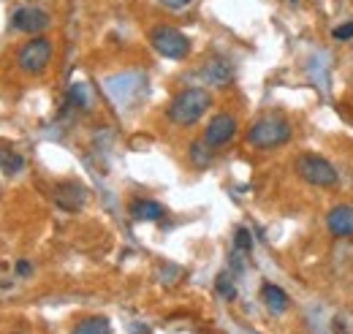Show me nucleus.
Here are the masks:
<instances>
[{"instance_id":"1","label":"nucleus","mask_w":353,"mask_h":334,"mask_svg":"<svg viewBox=\"0 0 353 334\" xmlns=\"http://www.w3.org/2000/svg\"><path fill=\"white\" fill-rule=\"evenodd\" d=\"M212 106V95L204 87H185L179 90L166 106V117L179 128L196 126Z\"/></svg>"},{"instance_id":"2","label":"nucleus","mask_w":353,"mask_h":334,"mask_svg":"<svg viewBox=\"0 0 353 334\" xmlns=\"http://www.w3.org/2000/svg\"><path fill=\"white\" fill-rule=\"evenodd\" d=\"M294 128L291 123L283 117V115H264L259 117L253 126L248 128V144L256 147V150H274V147H283L288 139H291Z\"/></svg>"},{"instance_id":"3","label":"nucleus","mask_w":353,"mask_h":334,"mask_svg":"<svg viewBox=\"0 0 353 334\" xmlns=\"http://www.w3.org/2000/svg\"><path fill=\"white\" fill-rule=\"evenodd\" d=\"M294 168H296L299 179L312 185V188H337V182H340V174H337L334 164L326 161L323 155H315V153H302L296 158Z\"/></svg>"},{"instance_id":"4","label":"nucleus","mask_w":353,"mask_h":334,"mask_svg":"<svg viewBox=\"0 0 353 334\" xmlns=\"http://www.w3.org/2000/svg\"><path fill=\"white\" fill-rule=\"evenodd\" d=\"M54 46L46 36H30L28 41L17 49V66L22 74H44L52 63Z\"/></svg>"},{"instance_id":"5","label":"nucleus","mask_w":353,"mask_h":334,"mask_svg":"<svg viewBox=\"0 0 353 334\" xmlns=\"http://www.w3.org/2000/svg\"><path fill=\"white\" fill-rule=\"evenodd\" d=\"M147 39H150L152 49H155L161 57H169V60H185V57L190 55V49H193L190 39H188L182 30L172 28V25H155Z\"/></svg>"},{"instance_id":"6","label":"nucleus","mask_w":353,"mask_h":334,"mask_svg":"<svg viewBox=\"0 0 353 334\" xmlns=\"http://www.w3.org/2000/svg\"><path fill=\"white\" fill-rule=\"evenodd\" d=\"M11 25H14V30H19V33L41 36L46 28L52 25V17L46 14L44 8H39V6H22V8L14 11Z\"/></svg>"},{"instance_id":"7","label":"nucleus","mask_w":353,"mask_h":334,"mask_svg":"<svg viewBox=\"0 0 353 334\" xmlns=\"http://www.w3.org/2000/svg\"><path fill=\"white\" fill-rule=\"evenodd\" d=\"M236 130H239L236 117L228 115V112H221V115H215V117L207 123V128H204V141H207L212 150H218V147H225L228 141H234Z\"/></svg>"},{"instance_id":"8","label":"nucleus","mask_w":353,"mask_h":334,"mask_svg":"<svg viewBox=\"0 0 353 334\" xmlns=\"http://www.w3.org/2000/svg\"><path fill=\"white\" fill-rule=\"evenodd\" d=\"M52 196H54V204L63 207L65 212H79V209L88 204V188L79 185V182H74V179L57 182L54 190H52Z\"/></svg>"},{"instance_id":"9","label":"nucleus","mask_w":353,"mask_h":334,"mask_svg":"<svg viewBox=\"0 0 353 334\" xmlns=\"http://www.w3.org/2000/svg\"><path fill=\"white\" fill-rule=\"evenodd\" d=\"M326 228L332 237L343 239V237H353V207L351 204H337L326 212Z\"/></svg>"},{"instance_id":"10","label":"nucleus","mask_w":353,"mask_h":334,"mask_svg":"<svg viewBox=\"0 0 353 334\" xmlns=\"http://www.w3.org/2000/svg\"><path fill=\"white\" fill-rule=\"evenodd\" d=\"M128 215L139 223H158L166 217V207L161 202H152V199H133Z\"/></svg>"},{"instance_id":"11","label":"nucleus","mask_w":353,"mask_h":334,"mask_svg":"<svg viewBox=\"0 0 353 334\" xmlns=\"http://www.w3.org/2000/svg\"><path fill=\"white\" fill-rule=\"evenodd\" d=\"M201 77H204V82L212 84V87H223V84L231 82L234 68L228 66V60H223V57H212V60H207V63H204Z\"/></svg>"},{"instance_id":"12","label":"nucleus","mask_w":353,"mask_h":334,"mask_svg":"<svg viewBox=\"0 0 353 334\" xmlns=\"http://www.w3.org/2000/svg\"><path fill=\"white\" fill-rule=\"evenodd\" d=\"M261 302H264V307L272 315H283V313L291 307L288 293L283 291L280 286H274V283H264V286H261Z\"/></svg>"},{"instance_id":"13","label":"nucleus","mask_w":353,"mask_h":334,"mask_svg":"<svg viewBox=\"0 0 353 334\" xmlns=\"http://www.w3.org/2000/svg\"><path fill=\"white\" fill-rule=\"evenodd\" d=\"M71 334H112V324L103 315H88L74 324Z\"/></svg>"},{"instance_id":"14","label":"nucleus","mask_w":353,"mask_h":334,"mask_svg":"<svg viewBox=\"0 0 353 334\" xmlns=\"http://www.w3.org/2000/svg\"><path fill=\"white\" fill-rule=\"evenodd\" d=\"M188 158L196 168H207L212 164V147L204 141V139H196L190 147H188Z\"/></svg>"},{"instance_id":"15","label":"nucleus","mask_w":353,"mask_h":334,"mask_svg":"<svg viewBox=\"0 0 353 334\" xmlns=\"http://www.w3.org/2000/svg\"><path fill=\"white\" fill-rule=\"evenodd\" d=\"M215 288H218V293H221L223 299H236V286H234V277L228 275V272H221L218 275V280H215Z\"/></svg>"},{"instance_id":"16","label":"nucleus","mask_w":353,"mask_h":334,"mask_svg":"<svg viewBox=\"0 0 353 334\" xmlns=\"http://www.w3.org/2000/svg\"><path fill=\"white\" fill-rule=\"evenodd\" d=\"M234 248L239 253H245V255L253 250V237H250L248 228H236V234H234Z\"/></svg>"},{"instance_id":"17","label":"nucleus","mask_w":353,"mask_h":334,"mask_svg":"<svg viewBox=\"0 0 353 334\" xmlns=\"http://www.w3.org/2000/svg\"><path fill=\"white\" fill-rule=\"evenodd\" d=\"M0 166H3V171H6V174H17V171H22L25 161H22L17 153H11L8 158H0Z\"/></svg>"},{"instance_id":"18","label":"nucleus","mask_w":353,"mask_h":334,"mask_svg":"<svg viewBox=\"0 0 353 334\" xmlns=\"http://www.w3.org/2000/svg\"><path fill=\"white\" fill-rule=\"evenodd\" d=\"M332 39H334V41H351L353 39V22H343V25H337V28L332 30Z\"/></svg>"},{"instance_id":"19","label":"nucleus","mask_w":353,"mask_h":334,"mask_svg":"<svg viewBox=\"0 0 353 334\" xmlns=\"http://www.w3.org/2000/svg\"><path fill=\"white\" fill-rule=\"evenodd\" d=\"M71 101H74L77 106H82V109L88 106V95H85V84H74V87H71Z\"/></svg>"},{"instance_id":"20","label":"nucleus","mask_w":353,"mask_h":334,"mask_svg":"<svg viewBox=\"0 0 353 334\" xmlns=\"http://www.w3.org/2000/svg\"><path fill=\"white\" fill-rule=\"evenodd\" d=\"M163 8H169V11H182V8H188L193 0H158Z\"/></svg>"},{"instance_id":"21","label":"nucleus","mask_w":353,"mask_h":334,"mask_svg":"<svg viewBox=\"0 0 353 334\" xmlns=\"http://www.w3.org/2000/svg\"><path fill=\"white\" fill-rule=\"evenodd\" d=\"M30 269H33V266H30V261H25V258L17 264V275H22V277H25V275H30Z\"/></svg>"},{"instance_id":"22","label":"nucleus","mask_w":353,"mask_h":334,"mask_svg":"<svg viewBox=\"0 0 353 334\" xmlns=\"http://www.w3.org/2000/svg\"><path fill=\"white\" fill-rule=\"evenodd\" d=\"M288 3H299V0H288Z\"/></svg>"},{"instance_id":"23","label":"nucleus","mask_w":353,"mask_h":334,"mask_svg":"<svg viewBox=\"0 0 353 334\" xmlns=\"http://www.w3.org/2000/svg\"><path fill=\"white\" fill-rule=\"evenodd\" d=\"M14 334H22V332H14Z\"/></svg>"}]
</instances>
